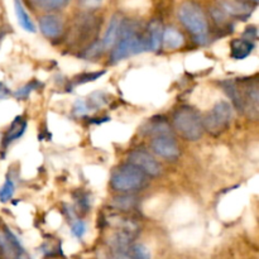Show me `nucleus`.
I'll list each match as a JSON object with an SVG mask.
<instances>
[{
    "instance_id": "obj_14",
    "label": "nucleus",
    "mask_w": 259,
    "mask_h": 259,
    "mask_svg": "<svg viewBox=\"0 0 259 259\" xmlns=\"http://www.w3.org/2000/svg\"><path fill=\"white\" fill-rule=\"evenodd\" d=\"M25 129H27V121H25L22 116L15 118V120L13 121L12 125L8 129L7 134H5L4 137V147H8L12 142H14L15 139L20 138V137L24 134Z\"/></svg>"
},
{
    "instance_id": "obj_3",
    "label": "nucleus",
    "mask_w": 259,
    "mask_h": 259,
    "mask_svg": "<svg viewBox=\"0 0 259 259\" xmlns=\"http://www.w3.org/2000/svg\"><path fill=\"white\" fill-rule=\"evenodd\" d=\"M174 125L177 133L186 141H199L204 133L201 116L195 109L189 106H182L175 113Z\"/></svg>"
},
{
    "instance_id": "obj_25",
    "label": "nucleus",
    "mask_w": 259,
    "mask_h": 259,
    "mask_svg": "<svg viewBox=\"0 0 259 259\" xmlns=\"http://www.w3.org/2000/svg\"><path fill=\"white\" fill-rule=\"evenodd\" d=\"M88 111H89V109H88V105H86L85 101H82V100L76 101V104H75L76 115H85Z\"/></svg>"
},
{
    "instance_id": "obj_11",
    "label": "nucleus",
    "mask_w": 259,
    "mask_h": 259,
    "mask_svg": "<svg viewBox=\"0 0 259 259\" xmlns=\"http://www.w3.org/2000/svg\"><path fill=\"white\" fill-rule=\"evenodd\" d=\"M253 50H254V43L245 38H238L230 43V55L237 61L247 58L253 52Z\"/></svg>"
},
{
    "instance_id": "obj_30",
    "label": "nucleus",
    "mask_w": 259,
    "mask_h": 259,
    "mask_svg": "<svg viewBox=\"0 0 259 259\" xmlns=\"http://www.w3.org/2000/svg\"><path fill=\"white\" fill-rule=\"evenodd\" d=\"M244 2H253V3H257L258 0H244Z\"/></svg>"
},
{
    "instance_id": "obj_16",
    "label": "nucleus",
    "mask_w": 259,
    "mask_h": 259,
    "mask_svg": "<svg viewBox=\"0 0 259 259\" xmlns=\"http://www.w3.org/2000/svg\"><path fill=\"white\" fill-rule=\"evenodd\" d=\"M14 9H15V15H17V19L18 22H19L20 27H22L25 32L34 33L35 32L34 23L32 22L29 14H28L27 10L24 9V7H23L20 0H14Z\"/></svg>"
},
{
    "instance_id": "obj_7",
    "label": "nucleus",
    "mask_w": 259,
    "mask_h": 259,
    "mask_svg": "<svg viewBox=\"0 0 259 259\" xmlns=\"http://www.w3.org/2000/svg\"><path fill=\"white\" fill-rule=\"evenodd\" d=\"M154 153L166 159H176L180 156V148L174 138L168 136H158L152 141Z\"/></svg>"
},
{
    "instance_id": "obj_23",
    "label": "nucleus",
    "mask_w": 259,
    "mask_h": 259,
    "mask_svg": "<svg viewBox=\"0 0 259 259\" xmlns=\"http://www.w3.org/2000/svg\"><path fill=\"white\" fill-rule=\"evenodd\" d=\"M115 204L118 207H121V209L128 210L129 207H132L134 205V199L131 196H123L119 197V199H115Z\"/></svg>"
},
{
    "instance_id": "obj_20",
    "label": "nucleus",
    "mask_w": 259,
    "mask_h": 259,
    "mask_svg": "<svg viewBox=\"0 0 259 259\" xmlns=\"http://www.w3.org/2000/svg\"><path fill=\"white\" fill-rule=\"evenodd\" d=\"M68 0H40V4L45 9L48 10H58L66 7Z\"/></svg>"
},
{
    "instance_id": "obj_24",
    "label": "nucleus",
    "mask_w": 259,
    "mask_h": 259,
    "mask_svg": "<svg viewBox=\"0 0 259 259\" xmlns=\"http://www.w3.org/2000/svg\"><path fill=\"white\" fill-rule=\"evenodd\" d=\"M34 88H35V82L28 83V85L23 86L22 89H19V90H18V93H15V96H18V98H22V99L27 98V96L30 94V91L34 90Z\"/></svg>"
},
{
    "instance_id": "obj_13",
    "label": "nucleus",
    "mask_w": 259,
    "mask_h": 259,
    "mask_svg": "<svg viewBox=\"0 0 259 259\" xmlns=\"http://www.w3.org/2000/svg\"><path fill=\"white\" fill-rule=\"evenodd\" d=\"M121 27V19L115 15V17L111 18L110 23L108 25V29H106L105 35H104L103 39V47L104 48H111L115 45L116 39L119 37V32H120Z\"/></svg>"
},
{
    "instance_id": "obj_29",
    "label": "nucleus",
    "mask_w": 259,
    "mask_h": 259,
    "mask_svg": "<svg viewBox=\"0 0 259 259\" xmlns=\"http://www.w3.org/2000/svg\"><path fill=\"white\" fill-rule=\"evenodd\" d=\"M114 259H128V258L124 257V255H116V257L114 258Z\"/></svg>"
},
{
    "instance_id": "obj_12",
    "label": "nucleus",
    "mask_w": 259,
    "mask_h": 259,
    "mask_svg": "<svg viewBox=\"0 0 259 259\" xmlns=\"http://www.w3.org/2000/svg\"><path fill=\"white\" fill-rule=\"evenodd\" d=\"M185 38L182 35L181 32L176 29L174 27H168L166 30H163L162 33V45L166 50L174 51L179 50L184 46Z\"/></svg>"
},
{
    "instance_id": "obj_28",
    "label": "nucleus",
    "mask_w": 259,
    "mask_h": 259,
    "mask_svg": "<svg viewBox=\"0 0 259 259\" xmlns=\"http://www.w3.org/2000/svg\"><path fill=\"white\" fill-rule=\"evenodd\" d=\"M83 2H85V4L88 7H98V5L101 4L103 0H83Z\"/></svg>"
},
{
    "instance_id": "obj_19",
    "label": "nucleus",
    "mask_w": 259,
    "mask_h": 259,
    "mask_svg": "<svg viewBox=\"0 0 259 259\" xmlns=\"http://www.w3.org/2000/svg\"><path fill=\"white\" fill-rule=\"evenodd\" d=\"M14 191H15L14 182L8 177V179L5 180L4 185L0 187V201L2 202L9 201V200L13 197V195H14Z\"/></svg>"
},
{
    "instance_id": "obj_9",
    "label": "nucleus",
    "mask_w": 259,
    "mask_h": 259,
    "mask_svg": "<svg viewBox=\"0 0 259 259\" xmlns=\"http://www.w3.org/2000/svg\"><path fill=\"white\" fill-rule=\"evenodd\" d=\"M39 29L45 37L57 38L63 30L62 20L56 15H45L39 19Z\"/></svg>"
},
{
    "instance_id": "obj_27",
    "label": "nucleus",
    "mask_w": 259,
    "mask_h": 259,
    "mask_svg": "<svg viewBox=\"0 0 259 259\" xmlns=\"http://www.w3.org/2000/svg\"><path fill=\"white\" fill-rule=\"evenodd\" d=\"M9 90H8L7 86L4 83L0 82V99H5L8 95H9Z\"/></svg>"
},
{
    "instance_id": "obj_18",
    "label": "nucleus",
    "mask_w": 259,
    "mask_h": 259,
    "mask_svg": "<svg viewBox=\"0 0 259 259\" xmlns=\"http://www.w3.org/2000/svg\"><path fill=\"white\" fill-rule=\"evenodd\" d=\"M129 258L131 259H151V252L143 244H133L128 248Z\"/></svg>"
},
{
    "instance_id": "obj_21",
    "label": "nucleus",
    "mask_w": 259,
    "mask_h": 259,
    "mask_svg": "<svg viewBox=\"0 0 259 259\" xmlns=\"http://www.w3.org/2000/svg\"><path fill=\"white\" fill-rule=\"evenodd\" d=\"M5 239H7L8 244L10 245V248H12V249L18 250V252H22L23 248H22V245H20L19 240H18L17 238H15V235L8 229H5Z\"/></svg>"
},
{
    "instance_id": "obj_26",
    "label": "nucleus",
    "mask_w": 259,
    "mask_h": 259,
    "mask_svg": "<svg viewBox=\"0 0 259 259\" xmlns=\"http://www.w3.org/2000/svg\"><path fill=\"white\" fill-rule=\"evenodd\" d=\"M104 75V71H100V72H93V73H89V75H85L82 76V77H80V80L77 81V82H86V81H93L95 80V78H99L100 76Z\"/></svg>"
},
{
    "instance_id": "obj_5",
    "label": "nucleus",
    "mask_w": 259,
    "mask_h": 259,
    "mask_svg": "<svg viewBox=\"0 0 259 259\" xmlns=\"http://www.w3.org/2000/svg\"><path fill=\"white\" fill-rule=\"evenodd\" d=\"M233 118V109L228 101H218L205 119H202L204 129L212 136H219L228 129Z\"/></svg>"
},
{
    "instance_id": "obj_15",
    "label": "nucleus",
    "mask_w": 259,
    "mask_h": 259,
    "mask_svg": "<svg viewBox=\"0 0 259 259\" xmlns=\"http://www.w3.org/2000/svg\"><path fill=\"white\" fill-rule=\"evenodd\" d=\"M172 215L174 219L177 222H186L196 215V209L191 201H180L177 202L176 206L172 209Z\"/></svg>"
},
{
    "instance_id": "obj_31",
    "label": "nucleus",
    "mask_w": 259,
    "mask_h": 259,
    "mask_svg": "<svg viewBox=\"0 0 259 259\" xmlns=\"http://www.w3.org/2000/svg\"><path fill=\"white\" fill-rule=\"evenodd\" d=\"M18 259H27V258H24V257H19Z\"/></svg>"
},
{
    "instance_id": "obj_10",
    "label": "nucleus",
    "mask_w": 259,
    "mask_h": 259,
    "mask_svg": "<svg viewBox=\"0 0 259 259\" xmlns=\"http://www.w3.org/2000/svg\"><path fill=\"white\" fill-rule=\"evenodd\" d=\"M242 110L247 111L249 116L255 119L259 113V91L258 86L254 85L242 96Z\"/></svg>"
},
{
    "instance_id": "obj_6",
    "label": "nucleus",
    "mask_w": 259,
    "mask_h": 259,
    "mask_svg": "<svg viewBox=\"0 0 259 259\" xmlns=\"http://www.w3.org/2000/svg\"><path fill=\"white\" fill-rule=\"evenodd\" d=\"M129 163L138 167L142 172L149 176H159L162 172V166L151 153L143 149H134L128 154Z\"/></svg>"
},
{
    "instance_id": "obj_2",
    "label": "nucleus",
    "mask_w": 259,
    "mask_h": 259,
    "mask_svg": "<svg viewBox=\"0 0 259 259\" xmlns=\"http://www.w3.org/2000/svg\"><path fill=\"white\" fill-rule=\"evenodd\" d=\"M119 39H116L114 45V50L111 52V62H119L125 57L136 53L143 52L148 45H146L144 39L137 35V29L132 23L121 22Z\"/></svg>"
},
{
    "instance_id": "obj_8",
    "label": "nucleus",
    "mask_w": 259,
    "mask_h": 259,
    "mask_svg": "<svg viewBox=\"0 0 259 259\" xmlns=\"http://www.w3.org/2000/svg\"><path fill=\"white\" fill-rule=\"evenodd\" d=\"M220 9L228 15L237 18H247L252 14L253 8L244 0H218Z\"/></svg>"
},
{
    "instance_id": "obj_1",
    "label": "nucleus",
    "mask_w": 259,
    "mask_h": 259,
    "mask_svg": "<svg viewBox=\"0 0 259 259\" xmlns=\"http://www.w3.org/2000/svg\"><path fill=\"white\" fill-rule=\"evenodd\" d=\"M179 18L199 45H206L209 40V25L199 5L191 2L184 3L179 9Z\"/></svg>"
},
{
    "instance_id": "obj_22",
    "label": "nucleus",
    "mask_w": 259,
    "mask_h": 259,
    "mask_svg": "<svg viewBox=\"0 0 259 259\" xmlns=\"http://www.w3.org/2000/svg\"><path fill=\"white\" fill-rule=\"evenodd\" d=\"M85 232H86V224L83 222H81V220L75 222L72 224V227H71V233H72L73 237L76 238H81L83 234H85Z\"/></svg>"
},
{
    "instance_id": "obj_4",
    "label": "nucleus",
    "mask_w": 259,
    "mask_h": 259,
    "mask_svg": "<svg viewBox=\"0 0 259 259\" xmlns=\"http://www.w3.org/2000/svg\"><path fill=\"white\" fill-rule=\"evenodd\" d=\"M147 175L132 163L123 164L114 169L110 177L111 187L120 192L138 191L146 185Z\"/></svg>"
},
{
    "instance_id": "obj_17",
    "label": "nucleus",
    "mask_w": 259,
    "mask_h": 259,
    "mask_svg": "<svg viewBox=\"0 0 259 259\" xmlns=\"http://www.w3.org/2000/svg\"><path fill=\"white\" fill-rule=\"evenodd\" d=\"M148 32H149V48L153 51L159 50L162 43V33H163V29H162V25L158 20H153V22L149 23L148 25Z\"/></svg>"
}]
</instances>
